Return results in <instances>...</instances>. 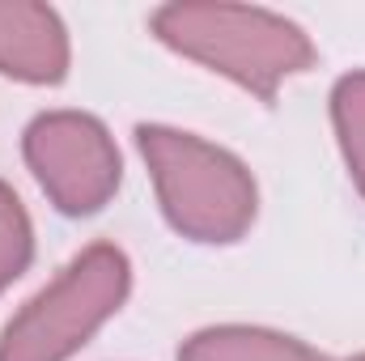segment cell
Returning <instances> with one entry per match:
<instances>
[{"instance_id": "4", "label": "cell", "mask_w": 365, "mask_h": 361, "mask_svg": "<svg viewBox=\"0 0 365 361\" xmlns=\"http://www.w3.org/2000/svg\"><path fill=\"white\" fill-rule=\"evenodd\" d=\"M21 153L43 195L64 217H90L110 204L119 191V149L102 119L86 111H47L38 115L26 136Z\"/></svg>"}, {"instance_id": "3", "label": "cell", "mask_w": 365, "mask_h": 361, "mask_svg": "<svg viewBox=\"0 0 365 361\" xmlns=\"http://www.w3.org/2000/svg\"><path fill=\"white\" fill-rule=\"evenodd\" d=\"M132 264L115 243L86 247L0 332V361H68L128 302Z\"/></svg>"}, {"instance_id": "6", "label": "cell", "mask_w": 365, "mask_h": 361, "mask_svg": "<svg viewBox=\"0 0 365 361\" xmlns=\"http://www.w3.org/2000/svg\"><path fill=\"white\" fill-rule=\"evenodd\" d=\"M179 361H327V357L319 349H310L306 340L272 332V327L225 323V327H204L191 340H182Z\"/></svg>"}, {"instance_id": "2", "label": "cell", "mask_w": 365, "mask_h": 361, "mask_svg": "<svg viewBox=\"0 0 365 361\" xmlns=\"http://www.w3.org/2000/svg\"><path fill=\"white\" fill-rule=\"evenodd\" d=\"M136 145L153 175L158 204L182 238L225 247L251 230L259 191L251 171L230 149L162 123H140Z\"/></svg>"}, {"instance_id": "5", "label": "cell", "mask_w": 365, "mask_h": 361, "mask_svg": "<svg viewBox=\"0 0 365 361\" xmlns=\"http://www.w3.org/2000/svg\"><path fill=\"white\" fill-rule=\"evenodd\" d=\"M68 30L56 9L34 0H0V77L60 86L68 77Z\"/></svg>"}, {"instance_id": "7", "label": "cell", "mask_w": 365, "mask_h": 361, "mask_svg": "<svg viewBox=\"0 0 365 361\" xmlns=\"http://www.w3.org/2000/svg\"><path fill=\"white\" fill-rule=\"evenodd\" d=\"M331 123H336V141L344 153V166L365 195V73H349L336 81L331 90Z\"/></svg>"}, {"instance_id": "8", "label": "cell", "mask_w": 365, "mask_h": 361, "mask_svg": "<svg viewBox=\"0 0 365 361\" xmlns=\"http://www.w3.org/2000/svg\"><path fill=\"white\" fill-rule=\"evenodd\" d=\"M30 255H34V230H30V217L17 200V191L0 179V293L30 268Z\"/></svg>"}, {"instance_id": "9", "label": "cell", "mask_w": 365, "mask_h": 361, "mask_svg": "<svg viewBox=\"0 0 365 361\" xmlns=\"http://www.w3.org/2000/svg\"><path fill=\"white\" fill-rule=\"evenodd\" d=\"M349 361H365V353H357V357H349Z\"/></svg>"}, {"instance_id": "1", "label": "cell", "mask_w": 365, "mask_h": 361, "mask_svg": "<svg viewBox=\"0 0 365 361\" xmlns=\"http://www.w3.org/2000/svg\"><path fill=\"white\" fill-rule=\"evenodd\" d=\"M153 34L170 51L204 64L208 73L230 77L264 102H272L289 77L314 64V43L297 21L251 4H162L153 9Z\"/></svg>"}]
</instances>
